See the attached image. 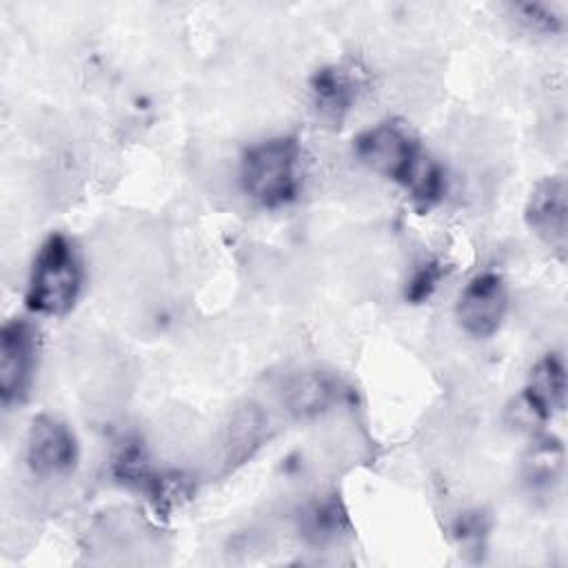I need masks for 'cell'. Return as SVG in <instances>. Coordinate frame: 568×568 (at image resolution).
Segmentation results:
<instances>
[{
    "instance_id": "5",
    "label": "cell",
    "mask_w": 568,
    "mask_h": 568,
    "mask_svg": "<svg viewBox=\"0 0 568 568\" xmlns=\"http://www.w3.org/2000/svg\"><path fill=\"white\" fill-rule=\"evenodd\" d=\"M508 308V293L501 275L486 271L477 273L462 288L457 300L459 326L473 337H490Z\"/></svg>"
},
{
    "instance_id": "10",
    "label": "cell",
    "mask_w": 568,
    "mask_h": 568,
    "mask_svg": "<svg viewBox=\"0 0 568 568\" xmlns=\"http://www.w3.org/2000/svg\"><path fill=\"white\" fill-rule=\"evenodd\" d=\"M339 395L337 382L326 373H302L286 388V406L306 417L326 410Z\"/></svg>"
},
{
    "instance_id": "12",
    "label": "cell",
    "mask_w": 568,
    "mask_h": 568,
    "mask_svg": "<svg viewBox=\"0 0 568 568\" xmlns=\"http://www.w3.org/2000/svg\"><path fill=\"white\" fill-rule=\"evenodd\" d=\"M564 473V448L552 435L535 439L526 459V477L535 490H552Z\"/></svg>"
},
{
    "instance_id": "3",
    "label": "cell",
    "mask_w": 568,
    "mask_h": 568,
    "mask_svg": "<svg viewBox=\"0 0 568 568\" xmlns=\"http://www.w3.org/2000/svg\"><path fill=\"white\" fill-rule=\"evenodd\" d=\"M82 288V264L73 242L62 235H49L31 266L27 286V306L38 315H64L73 308Z\"/></svg>"
},
{
    "instance_id": "1",
    "label": "cell",
    "mask_w": 568,
    "mask_h": 568,
    "mask_svg": "<svg viewBox=\"0 0 568 568\" xmlns=\"http://www.w3.org/2000/svg\"><path fill=\"white\" fill-rule=\"evenodd\" d=\"M355 153L375 173L406 186L419 209H430L446 191L444 169L422 151L404 124L379 122L362 131Z\"/></svg>"
},
{
    "instance_id": "4",
    "label": "cell",
    "mask_w": 568,
    "mask_h": 568,
    "mask_svg": "<svg viewBox=\"0 0 568 568\" xmlns=\"http://www.w3.org/2000/svg\"><path fill=\"white\" fill-rule=\"evenodd\" d=\"M38 362V331L27 320H11L0 335V397L2 404L22 402Z\"/></svg>"
},
{
    "instance_id": "8",
    "label": "cell",
    "mask_w": 568,
    "mask_h": 568,
    "mask_svg": "<svg viewBox=\"0 0 568 568\" xmlns=\"http://www.w3.org/2000/svg\"><path fill=\"white\" fill-rule=\"evenodd\" d=\"M308 87L320 118L331 124H339L359 100L366 87V75L351 62L326 64L313 73Z\"/></svg>"
},
{
    "instance_id": "6",
    "label": "cell",
    "mask_w": 568,
    "mask_h": 568,
    "mask_svg": "<svg viewBox=\"0 0 568 568\" xmlns=\"http://www.w3.org/2000/svg\"><path fill=\"white\" fill-rule=\"evenodd\" d=\"M524 217L528 229L564 260L568 235V191L561 175H550L535 184L528 195Z\"/></svg>"
},
{
    "instance_id": "11",
    "label": "cell",
    "mask_w": 568,
    "mask_h": 568,
    "mask_svg": "<svg viewBox=\"0 0 568 568\" xmlns=\"http://www.w3.org/2000/svg\"><path fill=\"white\" fill-rule=\"evenodd\" d=\"M348 530V517L339 499H322L302 515V532L313 544L337 541Z\"/></svg>"
},
{
    "instance_id": "2",
    "label": "cell",
    "mask_w": 568,
    "mask_h": 568,
    "mask_svg": "<svg viewBox=\"0 0 568 568\" xmlns=\"http://www.w3.org/2000/svg\"><path fill=\"white\" fill-rule=\"evenodd\" d=\"M300 142L277 135L248 146L240 162L244 193L266 209H277L297 197L300 191Z\"/></svg>"
},
{
    "instance_id": "14",
    "label": "cell",
    "mask_w": 568,
    "mask_h": 568,
    "mask_svg": "<svg viewBox=\"0 0 568 568\" xmlns=\"http://www.w3.org/2000/svg\"><path fill=\"white\" fill-rule=\"evenodd\" d=\"M515 11L519 13V20L530 29L539 33H555L561 29V20L544 4H517Z\"/></svg>"
},
{
    "instance_id": "13",
    "label": "cell",
    "mask_w": 568,
    "mask_h": 568,
    "mask_svg": "<svg viewBox=\"0 0 568 568\" xmlns=\"http://www.w3.org/2000/svg\"><path fill=\"white\" fill-rule=\"evenodd\" d=\"M446 268L442 266V262L437 260H428V262H422L415 271H413V277L408 280V286H406V300H410L413 304H419L424 300H428L433 295V291L437 288L439 280L444 277Z\"/></svg>"
},
{
    "instance_id": "9",
    "label": "cell",
    "mask_w": 568,
    "mask_h": 568,
    "mask_svg": "<svg viewBox=\"0 0 568 568\" xmlns=\"http://www.w3.org/2000/svg\"><path fill=\"white\" fill-rule=\"evenodd\" d=\"M528 413L541 422L561 413L566 406V366L559 353L544 355L530 371L524 397Z\"/></svg>"
},
{
    "instance_id": "7",
    "label": "cell",
    "mask_w": 568,
    "mask_h": 568,
    "mask_svg": "<svg viewBox=\"0 0 568 568\" xmlns=\"http://www.w3.org/2000/svg\"><path fill=\"white\" fill-rule=\"evenodd\" d=\"M75 459L78 444L71 428L53 415L36 417L27 437L29 468L40 477H58L69 473Z\"/></svg>"
}]
</instances>
